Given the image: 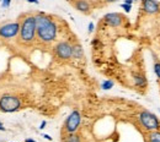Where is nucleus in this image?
I'll use <instances>...</instances> for the list:
<instances>
[{"mask_svg": "<svg viewBox=\"0 0 160 142\" xmlns=\"http://www.w3.org/2000/svg\"><path fill=\"white\" fill-rule=\"evenodd\" d=\"M21 107L20 98L15 96H4L0 98V110L5 113H12L19 110Z\"/></svg>", "mask_w": 160, "mask_h": 142, "instance_id": "nucleus-4", "label": "nucleus"}, {"mask_svg": "<svg viewBox=\"0 0 160 142\" xmlns=\"http://www.w3.org/2000/svg\"><path fill=\"white\" fill-rule=\"evenodd\" d=\"M0 130H1V131H4V130H5V127H4L1 124H0Z\"/></svg>", "mask_w": 160, "mask_h": 142, "instance_id": "nucleus-24", "label": "nucleus"}, {"mask_svg": "<svg viewBox=\"0 0 160 142\" xmlns=\"http://www.w3.org/2000/svg\"><path fill=\"white\" fill-rule=\"evenodd\" d=\"M44 126H46V121H42V124H41V127H40V129H44Z\"/></svg>", "mask_w": 160, "mask_h": 142, "instance_id": "nucleus-22", "label": "nucleus"}, {"mask_svg": "<svg viewBox=\"0 0 160 142\" xmlns=\"http://www.w3.org/2000/svg\"><path fill=\"white\" fill-rule=\"evenodd\" d=\"M36 37V16H26L25 20L20 23L19 41L25 45H30L35 42Z\"/></svg>", "mask_w": 160, "mask_h": 142, "instance_id": "nucleus-2", "label": "nucleus"}, {"mask_svg": "<svg viewBox=\"0 0 160 142\" xmlns=\"http://www.w3.org/2000/svg\"><path fill=\"white\" fill-rule=\"evenodd\" d=\"M36 34L40 42L49 44L56 41L58 34V27L49 16L40 14L36 16Z\"/></svg>", "mask_w": 160, "mask_h": 142, "instance_id": "nucleus-1", "label": "nucleus"}, {"mask_svg": "<svg viewBox=\"0 0 160 142\" xmlns=\"http://www.w3.org/2000/svg\"><path fill=\"white\" fill-rule=\"evenodd\" d=\"M147 140H148V142H160V130L148 132Z\"/></svg>", "mask_w": 160, "mask_h": 142, "instance_id": "nucleus-12", "label": "nucleus"}, {"mask_svg": "<svg viewBox=\"0 0 160 142\" xmlns=\"http://www.w3.org/2000/svg\"><path fill=\"white\" fill-rule=\"evenodd\" d=\"M81 124V115L78 110H73L64 122V130L67 134H75Z\"/></svg>", "mask_w": 160, "mask_h": 142, "instance_id": "nucleus-5", "label": "nucleus"}, {"mask_svg": "<svg viewBox=\"0 0 160 142\" xmlns=\"http://www.w3.org/2000/svg\"><path fill=\"white\" fill-rule=\"evenodd\" d=\"M43 137H44V139H47L48 141H52V137H51L49 135H43Z\"/></svg>", "mask_w": 160, "mask_h": 142, "instance_id": "nucleus-20", "label": "nucleus"}, {"mask_svg": "<svg viewBox=\"0 0 160 142\" xmlns=\"http://www.w3.org/2000/svg\"><path fill=\"white\" fill-rule=\"evenodd\" d=\"M84 55V50H82V47L80 44H74L73 45V58L75 59H81Z\"/></svg>", "mask_w": 160, "mask_h": 142, "instance_id": "nucleus-13", "label": "nucleus"}, {"mask_svg": "<svg viewBox=\"0 0 160 142\" xmlns=\"http://www.w3.org/2000/svg\"><path fill=\"white\" fill-rule=\"evenodd\" d=\"M103 21L106 25H108L111 27H120L123 22V17L117 12H110L103 16Z\"/></svg>", "mask_w": 160, "mask_h": 142, "instance_id": "nucleus-9", "label": "nucleus"}, {"mask_svg": "<svg viewBox=\"0 0 160 142\" xmlns=\"http://www.w3.org/2000/svg\"><path fill=\"white\" fill-rule=\"evenodd\" d=\"M122 9L126 11V12H129L131 10H132V5H129V4H122Z\"/></svg>", "mask_w": 160, "mask_h": 142, "instance_id": "nucleus-17", "label": "nucleus"}, {"mask_svg": "<svg viewBox=\"0 0 160 142\" xmlns=\"http://www.w3.org/2000/svg\"><path fill=\"white\" fill-rule=\"evenodd\" d=\"M142 6L148 15H155L160 11V4L157 0H142Z\"/></svg>", "mask_w": 160, "mask_h": 142, "instance_id": "nucleus-8", "label": "nucleus"}, {"mask_svg": "<svg viewBox=\"0 0 160 142\" xmlns=\"http://www.w3.org/2000/svg\"><path fill=\"white\" fill-rule=\"evenodd\" d=\"M28 2H33V4H38V0H27Z\"/></svg>", "mask_w": 160, "mask_h": 142, "instance_id": "nucleus-21", "label": "nucleus"}, {"mask_svg": "<svg viewBox=\"0 0 160 142\" xmlns=\"http://www.w3.org/2000/svg\"><path fill=\"white\" fill-rule=\"evenodd\" d=\"M10 1L11 0H2V7H8L10 5Z\"/></svg>", "mask_w": 160, "mask_h": 142, "instance_id": "nucleus-18", "label": "nucleus"}, {"mask_svg": "<svg viewBox=\"0 0 160 142\" xmlns=\"http://www.w3.org/2000/svg\"><path fill=\"white\" fill-rule=\"evenodd\" d=\"M133 81H134V85L137 87H140V88L147 86V79H145V76L143 74H136L133 76Z\"/></svg>", "mask_w": 160, "mask_h": 142, "instance_id": "nucleus-11", "label": "nucleus"}, {"mask_svg": "<svg viewBox=\"0 0 160 142\" xmlns=\"http://www.w3.org/2000/svg\"><path fill=\"white\" fill-rule=\"evenodd\" d=\"M65 142H80V137L77 134H68Z\"/></svg>", "mask_w": 160, "mask_h": 142, "instance_id": "nucleus-14", "label": "nucleus"}, {"mask_svg": "<svg viewBox=\"0 0 160 142\" xmlns=\"http://www.w3.org/2000/svg\"><path fill=\"white\" fill-rule=\"evenodd\" d=\"M74 6L78 11L82 12V14H89L90 12V4H89L88 0H77L74 2Z\"/></svg>", "mask_w": 160, "mask_h": 142, "instance_id": "nucleus-10", "label": "nucleus"}, {"mask_svg": "<svg viewBox=\"0 0 160 142\" xmlns=\"http://www.w3.org/2000/svg\"><path fill=\"white\" fill-rule=\"evenodd\" d=\"M26 142H36V141H35V140H31V139H27Z\"/></svg>", "mask_w": 160, "mask_h": 142, "instance_id": "nucleus-23", "label": "nucleus"}, {"mask_svg": "<svg viewBox=\"0 0 160 142\" xmlns=\"http://www.w3.org/2000/svg\"><path fill=\"white\" fill-rule=\"evenodd\" d=\"M112 87H113V82L111 81V80H106V81L102 82V85H101L102 89H111Z\"/></svg>", "mask_w": 160, "mask_h": 142, "instance_id": "nucleus-15", "label": "nucleus"}, {"mask_svg": "<svg viewBox=\"0 0 160 142\" xmlns=\"http://www.w3.org/2000/svg\"><path fill=\"white\" fill-rule=\"evenodd\" d=\"M138 121H139L140 126L147 130L148 132L150 131H155V130H160V120L159 118L150 113L149 110H142L138 114Z\"/></svg>", "mask_w": 160, "mask_h": 142, "instance_id": "nucleus-3", "label": "nucleus"}, {"mask_svg": "<svg viewBox=\"0 0 160 142\" xmlns=\"http://www.w3.org/2000/svg\"><path fill=\"white\" fill-rule=\"evenodd\" d=\"M153 70H154V74L155 76L160 80V61L154 62V66H153Z\"/></svg>", "mask_w": 160, "mask_h": 142, "instance_id": "nucleus-16", "label": "nucleus"}, {"mask_svg": "<svg viewBox=\"0 0 160 142\" xmlns=\"http://www.w3.org/2000/svg\"><path fill=\"white\" fill-rule=\"evenodd\" d=\"M54 53L62 60H68L73 58V45L67 41L58 42L54 47Z\"/></svg>", "mask_w": 160, "mask_h": 142, "instance_id": "nucleus-6", "label": "nucleus"}, {"mask_svg": "<svg viewBox=\"0 0 160 142\" xmlns=\"http://www.w3.org/2000/svg\"><path fill=\"white\" fill-rule=\"evenodd\" d=\"M20 32V23L19 22H10L6 25L0 26V37L4 39H11L19 36Z\"/></svg>", "mask_w": 160, "mask_h": 142, "instance_id": "nucleus-7", "label": "nucleus"}, {"mask_svg": "<svg viewBox=\"0 0 160 142\" xmlns=\"http://www.w3.org/2000/svg\"><path fill=\"white\" fill-rule=\"evenodd\" d=\"M88 28H89V32L91 33V32L94 31V28H95V26H94V23H92V22H90V23H89V27H88Z\"/></svg>", "mask_w": 160, "mask_h": 142, "instance_id": "nucleus-19", "label": "nucleus"}, {"mask_svg": "<svg viewBox=\"0 0 160 142\" xmlns=\"http://www.w3.org/2000/svg\"><path fill=\"white\" fill-rule=\"evenodd\" d=\"M108 2H113V1H117V0H107Z\"/></svg>", "mask_w": 160, "mask_h": 142, "instance_id": "nucleus-25", "label": "nucleus"}]
</instances>
